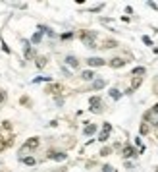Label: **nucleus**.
<instances>
[{
	"instance_id": "1",
	"label": "nucleus",
	"mask_w": 158,
	"mask_h": 172,
	"mask_svg": "<svg viewBox=\"0 0 158 172\" xmlns=\"http://www.w3.org/2000/svg\"><path fill=\"white\" fill-rule=\"evenodd\" d=\"M94 37H97V33H89V31H83V33H81L83 45L89 46V49H97V45H94Z\"/></svg>"
},
{
	"instance_id": "2",
	"label": "nucleus",
	"mask_w": 158,
	"mask_h": 172,
	"mask_svg": "<svg viewBox=\"0 0 158 172\" xmlns=\"http://www.w3.org/2000/svg\"><path fill=\"white\" fill-rule=\"evenodd\" d=\"M39 147V137H31V139H27V141L23 143V147L19 149V153H25V151H33V149H37Z\"/></svg>"
},
{
	"instance_id": "3",
	"label": "nucleus",
	"mask_w": 158,
	"mask_h": 172,
	"mask_svg": "<svg viewBox=\"0 0 158 172\" xmlns=\"http://www.w3.org/2000/svg\"><path fill=\"white\" fill-rule=\"evenodd\" d=\"M89 105H91V110L93 112H100L102 110V101H100V97H91V101H89Z\"/></svg>"
},
{
	"instance_id": "4",
	"label": "nucleus",
	"mask_w": 158,
	"mask_h": 172,
	"mask_svg": "<svg viewBox=\"0 0 158 172\" xmlns=\"http://www.w3.org/2000/svg\"><path fill=\"white\" fill-rule=\"evenodd\" d=\"M110 132H112V124H104L102 126V132H100V135H98V141H106L108 139V135H110Z\"/></svg>"
},
{
	"instance_id": "5",
	"label": "nucleus",
	"mask_w": 158,
	"mask_h": 172,
	"mask_svg": "<svg viewBox=\"0 0 158 172\" xmlns=\"http://www.w3.org/2000/svg\"><path fill=\"white\" fill-rule=\"evenodd\" d=\"M87 64L91 66V68H97V66H104L106 62H104L102 58H97V56H94V58H89V60H87Z\"/></svg>"
},
{
	"instance_id": "6",
	"label": "nucleus",
	"mask_w": 158,
	"mask_h": 172,
	"mask_svg": "<svg viewBox=\"0 0 158 172\" xmlns=\"http://www.w3.org/2000/svg\"><path fill=\"white\" fill-rule=\"evenodd\" d=\"M122 155H123V157L125 159H129V157H135V149L133 147H129V145H127V147H123V151H122Z\"/></svg>"
},
{
	"instance_id": "7",
	"label": "nucleus",
	"mask_w": 158,
	"mask_h": 172,
	"mask_svg": "<svg viewBox=\"0 0 158 172\" xmlns=\"http://www.w3.org/2000/svg\"><path fill=\"white\" fill-rule=\"evenodd\" d=\"M48 157L54 159V160H66V153H54V151H50Z\"/></svg>"
},
{
	"instance_id": "8",
	"label": "nucleus",
	"mask_w": 158,
	"mask_h": 172,
	"mask_svg": "<svg viewBox=\"0 0 158 172\" xmlns=\"http://www.w3.org/2000/svg\"><path fill=\"white\" fill-rule=\"evenodd\" d=\"M123 64H125L123 58H112V60H110V66H112V68H122Z\"/></svg>"
},
{
	"instance_id": "9",
	"label": "nucleus",
	"mask_w": 158,
	"mask_h": 172,
	"mask_svg": "<svg viewBox=\"0 0 158 172\" xmlns=\"http://www.w3.org/2000/svg\"><path fill=\"white\" fill-rule=\"evenodd\" d=\"M94 132H97V126H94V124H89V126H85V130H83L85 135H93Z\"/></svg>"
},
{
	"instance_id": "10",
	"label": "nucleus",
	"mask_w": 158,
	"mask_h": 172,
	"mask_svg": "<svg viewBox=\"0 0 158 172\" xmlns=\"http://www.w3.org/2000/svg\"><path fill=\"white\" fill-rule=\"evenodd\" d=\"M12 139H0V151H4L6 147H12Z\"/></svg>"
},
{
	"instance_id": "11",
	"label": "nucleus",
	"mask_w": 158,
	"mask_h": 172,
	"mask_svg": "<svg viewBox=\"0 0 158 172\" xmlns=\"http://www.w3.org/2000/svg\"><path fill=\"white\" fill-rule=\"evenodd\" d=\"M81 77H83L85 81H91L93 77H94V74H93V70H85V72L81 74Z\"/></svg>"
},
{
	"instance_id": "12",
	"label": "nucleus",
	"mask_w": 158,
	"mask_h": 172,
	"mask_svg": "<svg viewBox=\"0 0 158 172\" xmlns=\"http://www.w3.org/2000/svg\"><path fill=\"white\" fill-rule=\"evenodd\" d=\"M104 85H106V81H104V79H94L93 81V89H102Z\"/></svg>"
},
{
	"instance_id": "13",
	"label": "nucleus",
	"mask_w": 158,
	"mask_h": 172,
	"mask_svg": "<svg viewBox=\"0 0 158 172\" xmlns=\"http://www.w3.org/2000/svg\"><path fill=\"white\" fill-rule=\"evenodd\" d=\"M66 62H67V64H70L71 68H77V66H79V62H77V58H75V56H67V58H66Z\"/></svg>"
},
{
	"instance_id": "14",
	"label": "nucleus",
	"mask_w": 158,
	"mask_h": 172,
	"mask_svg": "<svg viewBox=\"0 0 158 172\" xmlns=\"http://www.w3.org/2000/svg\"><path fill=\"white\" fill-rule=\"evenodd\" d=\"M19 160H21L23 164H27V166H33V164L37 163V160H35L33 157H25V159H19Z\"/></svg>"
},
{
	"instance_id": "15",
	"label": "nucleus",
	"mask_w": 158,
	"mask_h": 172,
	"mask_svg": "<svg viewBox=\"0 0 158 172\" xmlns=\"http://www.w3.org/2000/svg\"><path fill=\"white\" fill-rule=\"evenodd\" d=\"M110 97H112V99H116V101H118V99L122 97V93H120V91H118V89H116V87H114V89H110Z\"/></svg>"
},
{
	"instance_id": "16",
	"label": "nucleus",
	"mask_w": 158,
	"mask_h": 172,
	"mask_svg": "<svg viewBox=\"0 0 158 172\" xmlns=\"http://www.w3.org/2000/svg\"><path fill=\"white\" fill-rule=\"evenodd\" d=\"M141 81H143V79H141V77H135V79H133V85H131V87H129V89H131V91H135V89H137V87H139V85H141Z\"/></svg>"
},
{
	"instance_id": "17",
	"label": "nucleus",
	"mask_w": 158,
	"mask_h": 172,
	"mask_svg": "<svg viewBox=\"0 0 158 172\" xmlns=\"http://www.w3.org/2000/svg\"><path fill=\"white\" fill-rule=\"evenodd\" d=\"M114 46H118L116 41H104V49H114Z\"/></svg>"
},
{
	"instance_id": "18",
	"label": "nucleus",
	"mask_w": 158,
	"mask_h": 172,
	"mask_svg": "<svg viewBox=\"0 0 158 172\" xmlns=\"http://www.w3.org/2000/svg\"><path fill=\"white\" fill-rule=\"evenodd\" d=\"M44 66H46V58H43V56L37 58V68H44Z\"/></svg>"
},
{
	"instance_id": "19",
	"label": "nucleus",
	"mask_w": 158,
	"mask_h": 172,
	"mask_svg": "<svg viewBox=\"0 0 158 172\" xmlns=\"http://www.w3.org/2000/svg\"><path fill=\"white\" fill-rule=\"evenodd\" d=\"M41 39H43V33H35V35H33V39H31V41H33V43L37 45V43H41Z\"/></svg>"
},
{
	"instance_id": "20",
	"label": "nucleus",
	"mask_w": 158,
	"mask_h": 172,
	"mask_svg": "<svg viewBox=\"0 0 158 172\" xmlns=\"http://www.w3.org/2000/svg\"><path fill=\"white\" fill-rule=\"evenodd\" d=\"M143 74H145V68H141V66L133 70V76H143Z\"/></svg>"
},
{
	"instance_id": "21",
	"label": "nucleus",
	"mask_w": 158,
	"mask_h": 172,
	"mask_svg": "<svg viewBox=\"0 0 158 172\" xmlns=\"http://www.w3.org/2000/svg\"><path fill=\"white\" fill-rule=\"evenodd\" d=\"M39 81H50V77H35L33 83H39Z\"/></svg>"
},
{
	"instance_id": "22",
	"label": "nucleus",
	"mask_w": 158,
	"mask_h": 172,
	"mask_svg": "<svg viewBox=\"0 0 158 172\" xmlns=\"http://www.w3.org/2000/svg\"><path fill=\"white\" fill-rule=\"evenodd\" d=\"M102 172H114V168H112L110 164H104V166H102Z\"/></svg>"
},
{
	"instance_id": "23",
	"label": "nucleus",
	"mask_w": 158,
	"mask_h": 172,
	"mask_svg": "<svg viewBox=\"0 0 158 172\" xmlns=\"http://www.w3.org/2000/svg\"><path fill=\"white\" fill-rule=\"evenodd\" d=\"M141 133H149V126H146V124H143V126H141Z\"/></svg>"
},
{
	"instance_id": "24",
	"label": "nucleus",
	"mask_w": 158,
	"mask_h": 172,
	"mask_svg": "<svg viewBox=\"0 0 158 172\" xmlns=\"http://www.w3.org/2000/svg\"><path fill=\"white\" fill-rule=\"evenodd\" d=\"M10 128H12V124H10L8 120H6V122H2V130H10Z\"/></svg>"
},
{
	"instance_id": "25",
	"label": "nucleus",
	"mask_w": 158,
	"mask_h": 172,
	"mask_svg": "<svg viewBox=\"0 0 158 172\" xmlns=\"http://www.w3.org/2000/svg\"><path fill=\"white\" fill-rule=\"evenodd\" d=\"M4 101H6V93H4V91H0V105H2Z\"/></svg>"
},
{
	"instance_id": "26",
	"label": "nucleus",
	"mask_w": 158,
	"mask_h": 172,
	"mask_svg": "<svg viewBox=\"0 0 158 172\" xmlns=\"http://www.w3.org/2000/svg\"><path fill=\"white\" fill-rule=\"evenodd\" d=\"M100 155H102V157H106V155H110V149H108V147H104V149L100 151Z\"/></svg>"
},
{
	"instance_id": "27",
	"label": "nucleus",
	"mask_w": 158,
	"mask_h": 172,
	"mask_svg": "<svg viewBox=\"0 0 158 172\" xmlns=\"http://www.w3.org/2000/svg\"><path fill=\"white\" fill-rule=\"evenodd\" d=\"M73 37V33H64V35H62V39H64V41H67V39H71Z\"/></svg>"
},
{
	"instance_id": "28",
	"label": "nucleus",
	"mask_w": 158,
	"mask_h": 172,
	"mask_svg": "<svg viewBox=\"0 0 158 172\" xmlns=\"http://www.w3.org/2000/svg\"><path fill=\"white\" fill-rule=\"evenodd\" d=\"M143 43H145V45H152V41H150V37H146V35H145V37H143Z\"/></svg>"
},
{
	"instance_id": "29",
	"label": "nucleus",
	"mask_w": 158,
	"mask_h": 172,
	"mask_svg": "<svg viewBox=\"0 0 158 172\" xmlns=\"http://www.w3.org/2000/svg\"><path fill=\"white\" fill-rule=\"evenodd\" d=\"M2 50H4V52H8V54H10V49H8V45H6V43H2Z\"/></svg>"
},
{
	"instance_id": "30",
	"label": "nucleus",
	"mask_w": 158,
	"mask_h": 172,
	"mask_svg": "<svg viewBox=\"0 0 158 172\" xmlns=\"http://www.w3.org/2000/svg\"><path fill=\"white\" fill-rule=\"evenodd\" d=\"M152 112H154V114L158 112V105H154V106H152Z\"/></svg>"
},
{
	"instance_id": "31",
	"label": "nucleus",
	"mask_w": 158,
	"mask_h": 172,
	"mask_svg": "<svg viewBox=\"0 0 158 172\" xmlns=\"http://www.w3.org/2000/svg\"><path fill=\"white\" fill-rule=\"evenodd\" d=\"M156 172H158V166H156Z\"/></svg>"
}]
</instances>
